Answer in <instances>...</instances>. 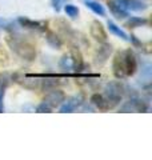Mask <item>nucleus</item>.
Here are the masks:
<instances>
[{"mask_svg":"<svg viewBox=\"0 0 152 160\" xmlns=\"http://www.w3.org/2000/svg\"><path fill=\"white\" fill-rule=\"evenodd\" d=\"M108 8H109L111 13H112L116 19H124V18L128 16V11L121 7L116 0H111V2H108Z\"/></svg>","mask_w":152,"mask_h":160,"instance_id":"11","label":"nucleus"},{"mask_svg":"<svg viewBox=\"0 0 152 160\" xmlns=\"http://www.w3.org/2000/svg\"><path fill=\"white\" fill-rule=\"evenodd\" d=\"M45 80H43V83L40 84V87H42V89L45 92V91H51V89L56 88L58 86H60V82L59 80H55L56 78H44Z\"/></svg>","mask_w":152,"mask_h":160,"instance_id":"15","label":"nucleus"},{"mask_svg":"<svg viewBox=\"0 0 152 160\" xmlns=\"http://www.w3.org/2000/svg\"><path fill=\"white\" fill-rule=\"evenodd\" d=\"M45 39H47L48 44H51L53 48H62V46H63V39L59 38L58 35L55 32H52V31H47Z\"/></svg>","mask_w":152,"mask_h":160,"instance_id":"14","label":"nucleus"},{"mask_svg":"<svg viewBox=\"0 0 152 160\" xmlns=\"http://www.w3.org/2000/svg\"><path fill=\"white\" fill-rule=\"evenodd\" d=\"M59 66H60V68H62L63 71H71V69H73L72 56H71V55H64V56L60 59Z\"/></svg>","mask_w":152,"mask_h":160,"instance_id":"16","label":"nucleus"},{"mask_svg":"<svg viewBox=\"0 0 152 160\" xmlns=\"http://www.w3.org/2000/svg\"><path fill=\"white\" fill-rule=\"evenodd\" d=\"M124 67H125V76H132L138 69V60L135 53L131 49L124 51Z\"/></svg>","mask_w":152,"mask_h":160,"instance_id":"5","label":"nucleus"},{"mask_svg":"<svg viewBox=\"0 0 152 160\" xmlns=\"http://www.w3.org/2000/svg\"><path fill=\"white\" fill-rule=\"evenodd\" d=\"M124 92V86L120 82H111L104 88V98L107 99L109 108H115L121 102Z\"/></svg>","mask_w":152,"mask_h":160,"instance_id":"2","label":"nucleus"},{"mask_svg":"<svg viewBox=\"0 0 152 160\" xmlns=\"http://www.w3.org/2000/svg\"><path fill=\"white\" fill-rule=\"evenodd\" d=\"M52 107H49L47 103H42V104H39V106L36 107V112H52Z\"/></svg>","mask_w":152,"mask_h":160,"instance_id":"20","label":"nucleus"},{"mask_svg":"<svg viewBox=\"0 0 152 160\" xmlns=\"http://www.w3.org/2000/svg\"><path fill=\"white\" fill-rule=\"evenodd\" d=\"M149 20L145 18H139V16H134L129 20L125 22V27L128 28H138V27H143V26H148Z\"/></svg>","mask_w":152,"mask_h":160,"instance_id":"13","label":"nucleus"},{"mask_svg":"<svg viewBox=\"0 0 152 160\" xmlns=\"http://www.w3.org/2000/svg\"><path fill=\"white\" fill-rule=\"evenodd\" d=\"M112 68H114V75H115V78H118V79H123V78L125 76V67H124V51L118 52V53L115 55Z\"/></svg>","mask_w":152,"mask_h":160,"instance_id":"7","label":"nucleus"},{"mask_svg":"<svg viewBox=\"0 0 152 160\" xmlns=\"http://www.w3.org/2000/svg\"><path fill=\"white\" fill-rule=\"evenodd\" d=\"M18 22L28 29H33V31H38V32L47 31V23L45 22H39V20H32L28 18H19Z\"/></svg>","mask_w":152,"mask_h":160,"instance_id":"6","label":"nucleus"},{"mask_svg":"<svg viewBox=\"0 0 152 160\" xmlns=\"http://www.w3.org/2000/svg\"><path fill=\"white\" fill-rule=\"evenodd\" d=\"M15 24L12 22H8V20H2L0 19V27L2 28H6V29H12V27Z\"/></svg>","mask_w":152,"mask_h":160,"instance_id":"23","label":"nucleus"},{"mask_svg":"<svg viewBox=\"0 0 152 160\" xmlns=\"http://www.w3.org/2000/svg\"><path fill=\"white\" fill-rule=\"evenodd\" d=\"M83 95L82 93H79V95H75V96L72 98H69L65 100L64 99V102L60 104V112H73L75 109H78L80 106L83 104Z\"/></svg>","mask_w":152,"mask_h":160,"instance_id":"4","label":"nucleus"},{"mask_svg":"<svg viewBox=\"0 0 152 160\" xmlns=\"http://www.w3.org/2000/svg\"><path fill=\"white\" fill-rule=\"evenodd\" d=\"M91 103L94 104L95 107H98L101 111H107V109H111L109 108V104L107 102V99L104 98V95H99V93H94L91 96Z\"/></svg>","mask_w":152,"mask_h":160,"instance_id":"12","label":"nucleus"},{"mask_svg":"<svg viewBox=\"0 0 152 160\" xmlns=\"http://www.w3.org/2000/svg\"><path fill=\"white\" fill-rule=\"evenodd\" d=\"M140 76H143V78L145 76L147 79H149V78H151V66H149L148 63H147L145 66L141 68V75H140Z\"/></svg>","mask_w":152,"mask_h":160,"instance_id":"21","label":"nucleus"},{"mask_svg":"<svg viewBox=\"0 0 152 160\" xmlns=\"http://www.w3.org/2000/svg\"><path fill=\"white\" fill-rule=\"evenodd\" d=\"M85 6H87L89 9H92V11L96 13V15H100V16H105V11L101 4L96 3V2H91V0H87L85 2Z\"/></svg>","mask_w":152,"mask_h":160,"instance_id":"18","label":"nucleus"},{"mask_svg":"<svg viewBox=\"0 0 152 160\" xmlns=\"http://www.w3.org/2000/svg\"><path fill=\"white\" fill-rule=\"evenodd\" d=\"M51 2H52V6H53L55 9H56V12H59L63 4L67 3V0H51Z\"/></svg>","mask_w":152,"mask_h":160,"instance_id":"22","label":"nucleus"},{"mask_svg":"<svg viewBox=\"0 0 152 160\" xmlns=\"http://www.w3.org/2000/svg\"><path fill=\"white\" fill-rule=\"evenodd\" d=\"M3 98H4V89H0V112L4 111V106H3Z\"/></svg>","mask_w":152,"mask_h":160,"instance_id":"24","label":"nucleus"},{"mask_svg":"<svg viewBox=\"0 0 152 160\" xmlns=\"http://www.w3.org/2000/svg\"><path fill=\"white\" fill-rule=\"evenodd\" d=\"M64 11L67 13V16H69L71 19H76L79 16V8L73 6V4H67V6L64 7Z\"/></svg>","mask_w":152,"mask_h":160,"instance_id":"19","label":"nucleus"},{"mask_svg":"<svg viewBox=\"0 0 152 160\" xmlns=\"http://www.w3.org/2000/svg\"><path fill=\"white\" fill-rule=\"evenodd\" d=\"M111 52H112V46L108 44L107 42H104L103 46H101L98 51H96V53H95V63L98 64V66L104 64L108 60Z\"/></svg>","mask_w":152,"mask_h":160,"instance_id":"8","label":"nucleus"},{"mask_svg":"<svg viewBox=\"0 0 152 160\" xmlns=\"http://www.w3.org/2000/svg\"><path fill=\"white\" fill-rule=\"evenodd\" d=\"M123 8L132 9V11H143L147 8V4L141 0H116Z\"/></svg>","mask_w":152,"mask_h":160,"instance_id":"10","label":"nucleus"},{"mask_svg":"<svg viewBox=\"0 0 152 160\" xmlns=\"http://www.w3.org/2000/svg\"><path fill=\"white\" fill-rule=\"evenodd\" d=\"M64 99H65V95H64V92L62 91V89L53 88V89H51V91H48V93L45 95L43 102L47 103L49 107L56 108L64 102Z\"/></svg>","mask_w":152,"mask_h":160,"instance_id":"3","label":"nucleus"},{"mask_svg":"<svg viewBox=\"0 0 152 160\" xmlns=\"http://www.w3.org/2000/svg\"><path fill=\"white\" fill-rule=\"evenodd\" d=\"M91 35H92V38H95V40H98L100 43L107 42V38H108L103 24L98 22V20H94V22L91 23Z\"/></svg>","mask_w":152,"mask_h":160,"instance_id":"9","label":"nucleus"},{"mask_svg":"<svg viewBox=\"0 0 152 160\" xmlns=\"http://www.w3.org/2000/svg\"><path fill=\"white\" fill-rule=\"evenodd\" d=\"M108 28H109V31L112 32L114 35H116L118 38L123 39V40H128V36H127V33H125L120 27L116 26L114 22H111V20H108Z\"/></svg>","mask_w":152,"mask_h":160,"instance_id":"17","label":"nucleus"},{"mask_svg":"<svg viewBox=\"0 0 152 160\" xmlns=\"http://www.w3.org/2000/svg\"><path fill=\"white\" fill-rule=\"evenodd\" d=\"M7 42L9 44L12 51H15L20 58H23L25 60H33L36 56V51H35V47L31 43L25 42V40L20 39L19 36H13V38H8Z\"/></svg>","mask_w":152,"mask_h":160,"instance_id":"1","label":"nucleus"}]
</instances>
